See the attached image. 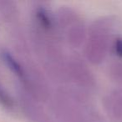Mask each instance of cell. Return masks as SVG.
I'll use <instances>...</instances> for the list:
<instances>
[{
  "instance_id": "cell-1",
  "label": "cell",
  "mask_w": 122,
  "mask_h": 122,
  "mask_svg": "<svg viewBox=\"0 0 122 122\" xmlns=\"http://www.w3.org/2000/svg\"><path fill=\"white\" fill-rule=\"evenodd\" d=\"M52 105L59 122H103L86 94L78 89H59L54 95Z\"/></svg>"
},
{
  "instance_id": "cell-2",
  "label": "cell",
  "mask_w": 122,
  "mask_h": 122,
  "mask_svg": "<svg viewBox=\"0 0 122 122\" xmlns=\"http://www.w3.org/2000/svg\"><path fill=\"white\" fill-rule=\"evenodd\" d=\"M113 23L110 19L101 18L92 24L87 32L85 53L87 59L94 65L105 60L110 49Z\"/></svg>"
},
{
  "instance_id": "cell-3",
  "label": "cell",
  "mask_w": 122,
  "mask_h": 122,
  "mask_svg": "<svg viewBox=\"0 0 122 122\" xmlns=\"http://www.w3.org/2000/svg\"><path fill=\"white\" fill-rule=\"evenodd\" d=\"M55 19L61 39H65L69 45L79 48L85 42L87 29L77 11L69 7H62L57 11Z\"/></svg>"
},
{
  "instance_id": "cell-4",
  "label": "cell",
  "mask_w": 122,
  "mask_h": 122,
  "mask_svg": "<svg viewBox=\"0 0 122 122\" xmlns=\"http://www.w3.org/2000/svg\"><path fill=\"white\" fill-rule=\"evenodd\" d=\"M66 82H71L76 89L83 92L91 91L95 88V79L92 72L81 59L75 56L68 57Z\"/></svg>"
},
{
  "instance_id": "cell-5",
  "label": "cell",
  "mask_w": 122,
  "mask_h": 122,
  "mask_svg": "<svg viewBox=\"0 0 122 122\" xmlns=\"http://www.w3.org/2000/svg\"><path fill=\"white\" fill-rule=\"evenodd\" d=\"M105 106L112 118L122 121V90L109 93L105 99Z\"/></svg>"
},
{
  "instance_id": "cell-6",
  "label": "cell",
  "mask_w": 122,
  "mask_h": 122,
  "mask_svg": "<svg viewBox=\"0 0 122 122\" xmlns=\"http://www.w3.org/2000/svg\"><path fill=\"white\" fill-rule=\"evenodd\" d=\"M110 76L114 81L122 85V60L111 64L109 68Z\"/></svg>"
},
{
  "instance_id": "cell-7",
  "label": "cell",
  "mask_w": 122,
  "mask_h": 122,
  "mask_svg": "<svg viewBox=\"0 0 122 122\" xmlns=\"http://www.w3.org/2000/svg\"><path fill=\"white\" fill-rule=\"evenodd\" d=\"M111 48L114 54L119 58V60H122V37L114 39Z\"/></svg>"
}]
</instances>
